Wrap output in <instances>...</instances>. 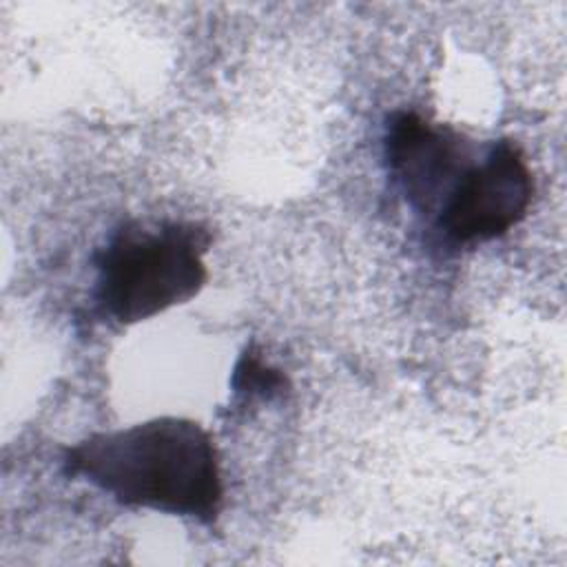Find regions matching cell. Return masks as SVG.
Here are the masks:
<instances>
[{
    "label": "cell",
    "instance_id": "obj_1",
    "mask_svg": "<svg viewBox=\"0 0 567 567\" xmlns=\"http://www.w3.org/2000/svg\"><path fill=\"white\" fill-rule=\"evenodd\" d=\"M64 472L126 507H146L213 525L224 487L213 436L190 419L157 416L100 432L64 450Z\"/></svg>",
    "mask_w": 567,
    "mask_h": 567
},
{
    "label": "cell",
    "instance_id": "obj_2",
    "mask_svg": "<svg viewBox=\"0 0 567 567\" xmlns=\"http://www.w3.org/2000/svg\"><path fill=\"white\" fill-rule=\"evenodd\" d=\"M210 233L182 219H128L95 255V301L131 326L190 301L206 284Z\"/></svg>",
    "mask_w": 567,
    "mask_h": 567
},
{
    "label": "cell",
    "instance_id": "obj_3",
    "mask_svg": "<svg viewBox=\"0 0 567 567\" xmlns=\"http://www.w3.org/2000/svg\"><path fill=\"white\" fill-rule=\"evenodd\" d=\"M534 179L520 146L507 137L470 164L436 213L439 230L454 244L489 241L514 228L532 204Z\"/></svg>",
    "mask_w": 567,
    "mask_h": 567
},
{
    "label": "cell",
    "instance_id": "obj_4",
    "mask_svg": "<svg viewBox=\"0 0 567 567\" xmlns=\"http://www.w3.org/2000/svg\"><path fill=\"white\" fill-rule=\"evenodd\" d=\"M470 151L472 144L458 131L427 122L414 111L388 117L383 153L390 173L421 213H439L470 168Z\"/></svg>",
    "mask_w": 567,
    "mask_h": 567
},
{
    "label": "cell",
    "instance_id": "obj_5",
    "mask_svg": "<svg viewBox=\"0 0 567 567\" xmlns=\"http://www.w3.org/2000/svg\"><path fill=\"white\" fill-rule=\"evenodd\" d=\"M237 385L241 390L268 394L284 385V377L277 370L264 368L255 357L244 354V359L237 365Z\"/></svg>",
    "mask_w": 567,
    "mask_h": 567
}]
</instances>
